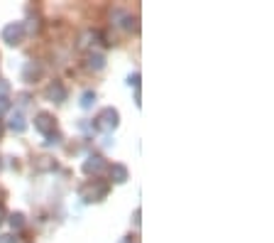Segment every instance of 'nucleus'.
<instances>
[{"mask_svg": "<svg viewBox=\"0 0 274 243\" xmlns=\"http://www.w3.org/2000/svg\"><path fill=\"white\" fill-rule=\"evenodd\" d=\"M86 67L93 69V72H100V69L106 67V54H100V52H91V54L86 57Z\"/></svg>", "mask_w": 274, "mask_h": 243, "instance_id": "f8f14e48", "label": "nucleus"}, {"mask_svg": "<svg viewBox=\"0 0 274 243\" xmlns=\"http://www.w3.org/2000/svg\"><path fill=\"white\" fill-rule=\"evenodd\" d=\"M93 126H96L98 130H103V133H113V130L120 126V113H118L113 106H108V108H103V111L98 113Z\"/></svg>", "mask_w": 274, "mask_h": 243, "instance_id": "f03ea898", "label": "nucleus"}, {"mask_svg": "<svg viewBox=\"0 0 274 243\" xmlns=\"http://www.w3.org/2000/svg\"><path fill=\"white\" fill-rule=\"evenodd\" d=\"M17 101H20V106H27V103H29V94H20Z\"/></svg>", "mask_w": 274, "mask_h": 243, "instance_id": "5701e85b", "label": "nucleus"}, {"mask_svg": "<svg viewBox=\"0 0 274 243\" xmlns=\"http://www.w3.org/2000/svg\"><path fill=\"white\" fill-rule=\"evenodd\" d=\"M44 96H47V101H52V103H64L66 96H68V91H66V86L61 84V81H52V84L47 86Z\"/></svg>", "mask_w": 274, "mask_h": 243, "instance_id": "0eeeda50", "label": "nucleus"}, {"mask_svg": "<svg viewBox=\"0 0 274 243\" xmlns=\"http://www.w3.org/2000/svg\"><path fill=\"white\" fill-rule=\"evenodd\" d=\"M10 106H13V103H10V99H8V96H0V115L8 113V111H10Z\"/></svg>", "mask_w": 274, "mask_h": 243, "instance_id": "f3484780", "label": "nucleus"}, {"mask_svg": "<svg viewBox=\"0 0 274 243\" xmlns=\"http://www.w3.org/2000/svg\"><path fill=\"white\" fill-rule=\"evenodd\" d=\"M8 224L13 226V231H20L25 226V214H20V211H15V214H8Z\"/></svg>", "mask_w": 274, "mask_h": 243, "instance_id": "2eb2a0df", "label": "nucleus"}, {"mask_svg": "<svg viewBox=\"0 0 274 243\" xmlns=\"http://www.w3.org/2000/svg\"><path fill=\"white\" fill-rule=\"evenodd\" d=\"M22 29H25V35H37L40 32V20L37 17H29L27 22H22Z\"/></svg>", "mask_w": 274, "mask_h": 243, "instance_id": "dca6fc26", "label": "nucleus"}, {"mask_svg": "<svg viewBox=\"0 0 274 243\" xmlns=\"http://www.w3.org/2000/svg\"><path fill=\"white\" fill-rule=\"evenodd\" d=\"M35 128L40 130L42 135H52V133H56V118L52 113H47V111H42V113L35 115Z\"/></svg>", "mask_w": 274, "mask_h": 243, "instance_id": "7ed1b4c3", "label": "nucleus"}, {"mask_svg": "<svg viewBox=\"0 0 274 243\" xmlns=\"http://www.w3.org/2000/svg\"><path fill=\"white\" fill-rule=\"evenodd\" d=\"M120 243H132V241H130V238H125V241H120Z\"/></svg>", "mask_w": 274, "mask_h": 243, "instance_id": "a878e982", "label": "nucleus"}, {"mask_svg": "<svg viewBox=\"0 0 274 243\" xmlns=\"http://www.w3.org/2000/svg\"><path fill=\"white\" fill-rule=\"evenodd\" d=\"M0 243H17V238H15L13 233H3L0 236Z\"/></svg>", "mask_w": 274, "mask_h": 243, "instance_id": "412c9836", "label": "nucleus"}, {"mask_svg": "<svg viewBox=\"0 0 274 243\" xmlns=\"http://www.w3.org/2000/svg\"><path fill=\"white\" fill-rule=\"evenodd\" d=\"M8 126H10V130H13V133L22 135V133L27 130V120H25V115L20 113V111H15V113L10 115V120H8Z\"/></svg>", "mask_w": 274, "mask_h": 243, "instance_id": "1a4fd4ad", "label": "nucleus"}, {"mask_svg": "<svg viewBox=\"0 0 274 243\" xmlns=\"http://www.w3.org/2000/svg\"><path fill=\"white\" fill-rule=\"evenodd\" d=\"M59 143H61V135H59V133H52V135L47 138V145H49V147H52V145H59Z\"/></svg>", "mask_w": 274, "mask_h": 243, "instance_id": "a211bd4d", "label": "nucleus"}, {"mask_svg": "<svg viewBox=\"0 0 274 243\" xmlns=\"http://www.w3.org/2000/svg\"><path fill=\"white\" fill-rule=\"evenodd\" d=\"M106 167H108V162H106L103 155H88V158L83 160V172H86V174L98 177L100 172H106Z\"/></svg>", "mask_w": 274, "mask_h": 243, "instance_id": "39448f33", "label": "nucleus"}, {"mask_svg": "<svg viewBox=\"0 0 274 243\" xmlns=\"http://www.w3.org/2000/svg\"><path fill=\"white\" fill-rule=\"evenodd\" d=\"M96 91H83L81 94V108L83 111H91L93 106H96Z\"/></svg>", "mask_w": 274, "mask_h": 243, "instance_id": "4468645a", "label": "nucleus"}, {"mask_svg": "<svg viewBox=\"0 0 274 243\" xmlns=\"http://www.w3.org/2000/svg\"><path fill=\"white\" fill-rule=\"evenodd\" d=\"M8 221V209H5V204L0 201V224H5Z\"/></svg>", "mask_w": 274, "mask_h": 243, "instance_id": "4be33fe9", "label": "nucleus"}, {"mask_svg": "<svg viewBox=\"0 0 274 243\" xmlns=\"http://www.w3.org/2000/svg\"><path fill=\"white\" fill-rule=\"evenodd\" d=\"M42 76V67L37 62H29L27 67H25V81H35V79H40Z\"/></svg>", "mask_w": 274, "mask_h": 243, "instance_id": "ddd939ff", "label": "nucleus"}, {"mask_svg": "<svg viewBox=\"0 0 274 243\" xmlns=\"http://www.w3.org/2000/svg\"><path fill=\"white\" fill-rule=\"evenodd\" d=\"M22 37H25L22 22H10V25L3 27V40H5V44H10V47H17V44L22 42Z\"/></svg>", "mask_w": 274, "mask_h": 243, "instance_id": "20e7f679", "label": "nucleus"}, {"mask_svg": "<svg viewBox=\"0 0 274 243\" xmlns=\"http://www.w3.org/2000/svg\"><path fill=\"white\" fill-rule=\"evenodd\" d=\"M3 128H5V126H3V120H0V135H3Z\"/></svg>", "mask_w": 274, "mask_h": 243, "instance_id": "393cba45", "label": "nucleus"}, {"mask_svg": "<svg viewBox=\"0 0 274 243\" xmlns=\"http://www.w3.org/2000/svg\"><path fill=\"white\" fill-rule=\"evenodd\" d=\"M0 170H3V160H0Z\"/></svg>", "mask_w": 274, "mask_h": 243, "instance_id": "bb28decb", "label": "nucleus"}, {"mask_svg": "<svg viewBox=\"0 0 274 243\" xmlns=\"http://www.w3.org/2000/svg\"><path fill=\"white\" fill-rule=\"evenodd\" d=\"M56 167H59V165H56V160L49 158V155L35 160V172H54Z\"/></svg>", "mask_w": 274, "mask_h": 243, "instance_id": "9b49d317", "label": "nucleus"}, {"mask_svg": "<svg viewBox=\"0 0 274 243\" xmlns=\"http://www.w3.org/2000/svg\"><path fill=\"white\" fill-rule=\"evenodd\" d=\"M110 179L115 182V185H125L127 179H130V172L125 165H110Z\"/></svg>", "mask_w": 274, "mask_h": 243, "instance_id": "9d476101", "label": "nucleus"}, {"mask_svg": "<svg viewBox=\"0 0 274 243\" xmlns=\"http://www.w3.org/2000/svg\"><path fill=\"white\" fill-rule=\"evenodd\" d=\"M110 185L108 182H100V179H91L79 189V197H81L86 204H96V201H103L108 197Z\"/></svg>", "mask_w": 274, "mask_h": 243, "instance_id": "f257e3e1", "label": "nucleus"}, {"mask_svg": "<svg viewBox=\"0 0 274 243\" xmlns=\"http://www.w3.org/2000/svg\"><path fill=\"white\" fill-rule=\"evenodd\" d=\"M140 216H142V211H140V209H135V214H132V221H135V226H140Z\"/></svg>", "mask_w": 274, "mask_h": 243, "instance_id": "b1692460", "label": "nucleus"}, {"mask_svg": "<svg viewBox=\"0 0 274 243\" xmlns=\"http://www.w3.org/2000/svg\"><path fill=\"white\" fill-rule=\"evenodd\" d=\"M8 91H10V84L5 79H0V96H8Z\"/></svg>", "mask_w": 274, "mask_h": 243, "instance_id": "aec40b11", "label": "nucleus"}, {"mask_svg": "<svg viewBox=\"0 0 274 243\" xmlns=\"http://www.w3.org/2000/svg\"><path fill=\"white\" fill-rule=\"evenodd\" d=\"M98 40H103V35H100L98 29H83L81 37H79V49H88V47H93Z\"/></svg>", "mask_w": 274, "mask_h": 243, "instance_id": "6e6552de", "label": "nucleus"}, {"mask_svg": "<svg viewBox=\"0 0 274 243\" xmlns=\"http://www.w3.org/2000/svg\"><path fill=\"white\" fill-rule=\"evenodd\" d=\"M110 20H113L118 27L127 29V32L137 29V17H132L130 13H125V10H113V13H110Z\"/></svg>", "mask_w": 274, "mask_h": 243, "instance_id": "423d86ee", "label": "nucleus"}, {"mask_svg": "<svg viewBox=\"0 0 274 243\" xmlns=\"http://www.w3.org/2000/svg\"><path fill=\"white\" fill-rule=\"evenodd\" d=\"M127 84L130 86H135V88H140V74H130V76H127Z\"/></svg>", "mask_w": 274, "mask_h": 243, "instance_id": "6ab92c4d", "label": "nucleus"}]
</instances>
